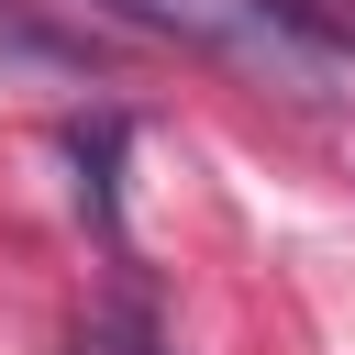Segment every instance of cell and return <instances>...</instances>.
I'll list each match as a JSON object with an SVG mask.
<instances>
[{"label":"cell","instance_id":"7a4b0ae2","mask_svg":"<svg viewBox=\"0 0 355 355\" xmlns=\"http://www.w3.org/2000/svg\"><path fill=\"white\" fill-rule=\"evenodd\" d=\"M0 78H44V89H78L89 78V44L67 22H44L33 0H0Z\"/></svg>","mask_w":355,"mask_h":355},{"label":"cell","instance_id":"3957f363","mask_svg":"<svg viewBox=\"0 0 355 355\" xmlns=\"http://www.w3.org/2000/svg\"><path fill=\"white\" fill-rule=\"evenodd\" d=\"M111 155H122V122L111 111H89L78 122V200H89V222L111 233Z\"/></svg>","mask_w":355,"mask_h":355},{"label":"cell","instance_id":"6da1fadb","mask_svg":"<svg viewBox=\"0 0 355 355\" xmlns=\"http://www.w3.org/2000/svg\"><path fill=\"white\" fill-rule=\"evenodd\" d=\"M100 11L133 22V33H166V44L300 100V111H344L355 100V22L333 0H100Z\"/></svg>","mask_w":355,"mask_h":355},{"label":"cell","instance_id":"277c9868","mask_svg":"<svg viewBox=\"0 0 355 355\" xmlns=\"http://www.w3.org/2000/svg\"><path fill=\"white\" fill-rule=\"evenodd\" d=\"M144 355H166V344H144Z\"/></svg>","mask_w":355,"mask_h":355}]
</instances>
